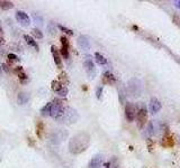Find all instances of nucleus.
I'll return each mask as SVG.
<instances>
[{
	"mask_svg": "<svg viewBox=\"0 0 180 168\" xmlns=\"http://www.w3.org/2000/svg\"><path fill=\"white\" fill-rule=\"evenodd\" d=\"M90 145V136L88 132L81 131L79 134H76L69 140L68 149L72 155H80L83 151L87 150V148Z\"/></svg>",
	"mask_w": 180,
	"mask_h": 168,
	"instance_id": "f257e3e1",
	"label": "nucleus"
},
{
	"mask_svg": "<svg viewBox=\"0 0 180 168\" xmlns=\"http://www.w3.org/2000/svg\"><path fill=\"white\" fill-rule=\"evenodd\" d=\"M79 119V114L76 110L71 108V106H66L64 108V111H63L62 117L60 118L58 122L60 123H64V124H72L74 122H77Z\"/></svg>",
	"mask_w": 180,
	"mask_h": 168,
	"instance_id": "f03ea898",
	"label": "nucleus"
},
{
	"mask_svg": "<svg viewBox=\"0 0 180 168\" xmlns=\"http://www.w3.org/2000/svg\"><path fill=\"white\" fill-rule=\"evenodd\" d=\"M64 108H66V105H64V102H63L62 100H59V99L53 100L52 105H51V111H50V117L58 121L60 118L62 117Z\"/></svg>",
	"mask_w": 180,
	"mask_h": 168,
	"instance_id": "7ed1b4c3",
	"label": "nucleus"
},
{
	"mask_svg": "<svg viewBox=\"0 0 180 168\" xmlns=\"http://www.w3.org/2000/svg\"><path fill=\"white\" fill-rule=\"evenodd\" d=\"M68 137V132L63 129H54L50 134V142L53 145H59L64 141Z\"/></svg>",
	"mask_w": 180,
	"mask_h": 168,
	"instance_id": "20e7f679",
	"label": "nucleus"
},
{
	"mask_svg": "<svg viewBox=\"0 0 180 168\" xmlns=\"http://www.w3.org/2000/svg\"><path fill=\"white\" fill-rule=\"evenodd\" d=\"M136 120H137V126L139 128H143L144 124L148 121V110L145 105H140V108H136Z\"/></svg>",
	"mask_w": 180,
	"mask_h": 168,
	"instance_id": "39448f33",
	"label": "nucleus"
},
{
	"mask_svg": "<svg viewBox=\"0 0 180 168\" xmlns=\"http://www.w3.org/2000/svg\"><path fill=\"white\" fill-rule=\"evenodd\" d=\"M83 66H84V70H86L87 74L90 76V79H94L95 75H96V67H95L94 59H91L90 55L86 56V59H84Z\"/></svg>",
	"mask_w": 180,
	"mask_h": 168,
	"instance_id": "423d86ee",
	"label": "nucleus"
},
{
	"mask_svg": "<svg viewBox=\"0 0 180 168\" xmlns=\"http://www.w3.org/2000/svg\"><path fill=\"white\" fill-rule=\"evenodd\" d=\"M128 90L133 95H140V93L142 92V83L137 79H132L128 82Z\"/></svg>",
	"mask_w": 180,
	"mask_h": 168,
	"instance_id": "0eeeda50",
	"label": "nucleus"
},
{
	"mask_svg": "<svg viewBox=\"0 0 180 168\" xmlns=\"http://www.w3.org/2000/svg\"><path fill=\"white\" fill-rule=\"evenodd\" d=\"M125 118L129 122L135 120V118H136V106L133 103H126V105H125Z\"/></svg>",
	"mask_w": 180,
	"mask_h": 168,
	"instance_id": "6e6552de",
	"label": "nucleus"
},
{
	"mask_svg": "<svg viewBox=\"0 0 180 168\" xmlns=\"http://www.w3.org/2000/svg\"><path fill=\"white\" fill-rule=\"evenodd\" d=\"M15 17H16V20L21 25V26H29L31 25V18L28 16L25 11H21V10H18L15 15Z\"/></svg>",
	"mask_w": 180,
	"mask_h": 168,
	"instance_id": "1a4fd4ad",
	"label": "nucleus"
},
{
	"mask_svg": "<svg viewBox=\"0 0 180 168\" xmlns=\"http://www.w3.org/2000/svg\"><path fill=\"white\" fill-rule=\"evenodd\" d=\"M161 102H160L159 100L156 99V98H152V99L150 100V103H149V110L150 112L152 114H156L158 113L160 110H161Z\"/></svg>",
	"mask_w": 180,
	"mask_h": 168,
	"instance_id": "9d476101",
	"label": "nucleus"
},
{
	"mask_svg": "<svg viewBox=\"0 0 180 168\" xmlns=\"http://www.w3.org/2000/svg\"><path fill=\"white\" fill-rule=\"evenodd\" d=\"M78 45L82 51H89L90 49V41L86 35H80L78 37Z\"/></svg>",
	"mask_w": 180,
	"mask_h": 168,
	"instance_id": "9b49d317",
	"label": "nucleus"
},
{
	"mask_svg": "<svg viewBox=\"0 0 180 168\" xmlns=\"http://www.w3.org/2000/svg\"><path fill=\"white\" fill-rule=\"evenodd\" d=\"M103 161H104V157L103 155H96L91 158V160L89 161V165L88 167L89 168H100L101 165H103Z\"/></svg>",
	"mask_w": 180,
	"mask_h": 168,
	"instance_id": "f8f14e48",
	"label": "nucleus"
},
{
	"mask_svg": "<svg viewBox=\"0 0 180 168\" xmlns=\"http://www.w3.org/2000/svg\"><path fill=\"white\" fill-rule=\"evenodd\" d=\"M51 53L53 55V59H54V62H55V65L61 69L62 67V61L60 59V52L58 51V48L55 46H51Z\"/></svg>",
	"mask_w": 180,
	"mask_h": 168,
	"instance_id": "ddd939ff",
	"label": "nucleus"
},
{
	"mask_svg": "<svg viewBox=\"0 0 180 168\" xmlns=\"http://www.w3.org/2000/svg\"><path fill=\"white\" fill-rule=\"evenodd\" d=\"M28 101H29V95H28L27 93H25V92L18 93V96H17V102H18V104H21V105H24V104L28 103Z\"/></svg>",
	"mask_w": 180,
	"mask_h": 168,
	"instance_id": "4468645a",
	"label": "nucleus"
},
{
	"mask_svg": "<svg viewBox=\"0 0 180 168\" xmlns=\"http://www.w3.org/2000/svg\"><path fill=\"white\" fill-rule=\"evenodd\" d=\"M103 81L107 84H114L116 82V77L111 72H105L103 74Z\"/></svg>",
	"mask_w": 180,
	"mask_h": 168,
	"instance_id": "2eb2a0df",
	"label": "nucleus"
},
{
	"mask_svg": "<svg viewBox=\"0 0 180 168\" xmlns=\"http://www.w3.org/2000/svg\"><path fill=\"white\" fill-rule=\"evenodd\" d=\"M94 56H95V61H96L97 64H99V65H106V64H107V59H105V56L104 55H101L100 53L96 52Z\"/></svg>",
	"mask_w": 180,
	"mask_h": 168,
	"instance_id": "dca6fc26",
	"label": "nucleus"
},
{
	"mask_svg": "<svg viewBox=\"0 0 180 168\" xmlns=\"http://www.w3.org/2000/svg\"><path fill=\"white\" fill-rule=\"evenodd\" d=\"M24 39H25V41L31 47H34L35 49H38V45H37V43L34 41V38L32 37V36H29V35H26L25 34L24 35Z\"/></svg>",
	"mask_w": 180,
	"mask_h": 168,
	"instance_id": "f3484780",
	"label": "nucleus"
},
{
	"mask_svg": "<svg viewBox=\"0 0 180 168\" xmlns=\"http://www.w3.org/2000/svg\"><path fill=\"white\" fill-rule=\"evenodd\" d=\"M0 8L2 10H9L11 8H14V4L11 1H6V0H1L0 1Z\"/></svg>",
	"mask_w": 180,
	"mask_h": 168,
	"instance_id": "a211bd4d",
	"label": "nucleus"
},
{
	"mask_svg": "<svg viewBox=\"0 0 180 168\" xmlns=\"http://www.w3.org/2000/svg\"><path fill=\"white\" fill-rule=\"evenodd\" d=\"M51 105H52V102H49L47 104H45V105L41 109V114L43 116V117H50Z\"/></svg>",
	"mask_w": 180,
	"mask_h": 168,
	"instance_id": "6ab92c4d",
	"label": "nucleus"
},
{
	"mask_svg": "<svg viewBox=\"0 0 180 168\" xmlns=\"http://www.w3.org/2000/svg\"><path fill=\"white\" fill-rule=\"evenodd\" d=\"M32 16H33V19H34V21L36 23V24H38V25H43L44 18L42 17L41 15L37 14V13H33V14H32Z\"/></svg>",
	"mask_w": 180,
	"mask_h": 168,
	"instance_id": "aec40b11",
	"label": "nucleus"
},
{
	"mask_svg": "<svg viewBox=\"0 0 180 168\" xmlns=\"http://www.w3.org/2000/svg\"><path fill=\"white\" fill-rule=\"evenodd\" d=\"M32 35H33L35 38H37V39H42V38H43V33H42L39 29H37V28H33V29H32Z\"/></svg>",
	"mask_w": 180,
	"mask_h": 168,
	"instance_id": "412c9836",
	"label": "nucleus"
},
{
	"mask_svg": "<svg viewBox=\"0 0 180 168\" xmlns=\"http://www.w3.org/2000/svg\"><path fill=\"white\" fill-rule=\"evenodd\" d=\"M51 86H52V90L55 93L58 92L60 89H62V88H63L62 84H61V82H59V81H53L52 84H51Z\"/></svg>",
	"mask_w": 180,
	"mask_h": 168,
	"instance_id": "4be33fe9",
	"label": "nucleus"
},
{
	"mask_svg": "<svg viewBox=\"0 0 180 168\" xmlns=\"http://www.w3.org/2000/svg\"><path fill=\"white\" fill-rule=\"evenodd\" d=\"M58 28H59L60 30L63 31V33H66V34H69V35H73V31L69 28H66V26H63V25H58Z\"/></svg>",
	"mask_w": 180,
	"mask_h": 168,
	"instance_id": "5701e85b",
	"label": "nucleus"
},
{
	"mask_svg": "<svg viewBox=\"0 0 180 168\" xmlns=\"http://www.w3.org/2000/svg\"><path fill=\"white\" fill-rule=\"evenodd\" d=\"M56 94H58L59 96H61V98H64V96L68 94V89H66V86H63L62 89H60L59 91L56 92Z\"/></svg>",
	"mask_w": 180,
	"mask_h": 168,
	"instance_id": "b1692460",
	"label": "nucleus"
},
{
	"mask_svg": "<svg viewBox=\"0 0 180 168\" xmlns=\"http://www.w3.org/2000/svg\"><path fill=\"white\" fill-rule=\"evenodd\" d=\"M55 24L53 23V21H51L49 24V26H47V31H49V34H52V35H54L55 34Z\"/></svg>",
	"mask_w": 180,
	"mask_h": 168,
	"instance_id": "393cba45",
	"label": "nucleus"
},
{
	"mask_svg": "<svg viewBox=\"0 0 180 168\" xmlns=\"http://www.w3.org/2000/svg\"><path fill=\"white\" fill-rule=\"evenodd\" d=\"M61 43H62V47H61V48H66V49H69V41L66 39V37L62 36V37H61Z\"/></svg>",
	"mask_w": 180,
	"mask_h": 168,
	"instance_id": "a878e982",
	"label": "nucleus"
},
{
	"mask_svg": "<svg viewBox=\"0 0 180 168\" xmlns=\"http://www.w3.org/2000/svg\"><path fill=\"white\" fill-rule=\"evenodd\" d=\"M164 140L167 141V144H164L163 146H166V147H172V146H173V139H172V137L164 138Z\"/></svg>",
	"mask_w": 180,
	"mask_h": 168,
	"instance_id": "bb28decb",
	"label": "nucleus"
},
{
	"mask_svg": "<svg viewBox=\"0 0 180 168\" xmlns=\"http://www.w3.org/2000/svg\"><path fill=\"white\" fill-rule=\"evenodd\" d=\"M101 93H103V86H98L96 89V96L97 99H100L101 98Z\"/></svg>",
	"mask_w": 180,
	"mask_h": 168,
	"instance_id": "cd10ccee",
	"label": "nucleus"
},
{
	"mask_svg": "<svg viewBox=\"0 0 180 168\" xmlns=\"http://www.w3.org/2000/svg\"><path fill=\"white\" fill-rule=\"evenodd\" d=\"M8 59H11V61H19V59L17 57V55H15V54H8Z\"/></svg>",
	"mask_w": 180,
	"mask_h": 168,
	"instance_id": "c85d7f7f",
	"label": "nucleus"
},
{
	"mask_svg": "<svg viewBox=\"0 0 180 168\" xmlns=\"http://www.w3.org/2000/svg\"><path fill=\"white\" fill-rule=\"evenodd\" d=\"M174 6H176L178 9H180V0H177V1H174Z\"/></svg>",
	"mask_w": 180,
	"mask_h": 168,
	"instance_id": "c756f323",
	"label": "nucleus"
},
{
	"mask_svg": "<svg viewBox=\"0 0 180 168\" xmlns=\"http://www.w3.org/2000/svg\"><path fill=\"white\" fill-rule=\"evenodd\" d=\"M1 66H2L1 69L4 70L5 72H9V69H8V66H7V65H5V64H4V65H1Z\"/></svg>",
	"mask_w": 180,
	"mask_h": 168,
	"instance_id": "7c9ffc66",
	"label": "nucleus"
},
{
	"mask_svg": "<svg viewBox=\"0 0 180 168\" xmlns=\"http://www.w3.org/2000/svg\"><path fill=\"white\" fill-rule=\"evenodd\" d=\"M5 44V39L2 37H0V45H4Z\"/></svg>",
	"mask_w": 180,
	"mask_h": 168,
	"instance_id": "2f4dec72",
	"label": "nucleus"
},
{
	"mask_svg": "<svg viewBox=\"0 0 180 168\" xmlns=\"http://www.w3.org/2000/svg\"><path fill=\"white\" fill-rule=\"evenodd\" d=\"M105 168H111V167H109V164H106V167H105Z\"/></svg>",
	"mask_w": 180,
	"mask_h": 168,
	"instance_id": "473e14b6",
	"label": "nucleus"
},
{
	"mask_svg": "<svg viewBox=\"0 0 180 168\" xmlns=\"http://www.w3.org/2000/svg\"><path fill=\"white\" fill-rule=\"evenodd\" d=\"M1 33H2V28L0 27V34H1Z\"/></svg>",
	"mask_w": 180,
	"mask_h": 168,
	"instance_id": "72a5a7b5",
	"label": "nucleus"
},
{
	"mask_svg": "<svg viewBox=\"0 0 180 168\" xmlns=\"http://www.w3.org/2000/svg\"><path fill=\"white\" fill-rule=\"evenodd\" d=\"M1 66V65H0ZM1 71H2V69H1V67H0V74H1Z\"/></svg>",
	"mask_w": 180,
	"mask_h": 168,
	"instance_id": "f704fd0d",
	"label": "nucleus"
}]
</instances>
